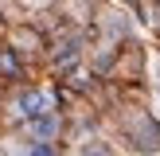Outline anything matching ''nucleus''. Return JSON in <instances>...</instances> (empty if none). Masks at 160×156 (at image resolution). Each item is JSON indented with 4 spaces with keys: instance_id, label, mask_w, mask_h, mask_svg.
Wrapping results in <instances>:
<instances>
[{
    "instance_id": "f03ea898",
    "label": "nucleus",
    "mask_w": 160,
    "mask_h": 156,
    "mask_svg": "<svg viewBox=\"0 0 160 156\" xmlns=\"http://www.w3.org/2000/svg\"><path fill=\"white\" fill-rule=\"evenodd\" d=\"M28 129L35 133L39 140H51L55 133H59V117H55V113H39V117H31V121H28Z\"/></svg>"
},
{
    "instance_id": "20e7f679",
    "label": "nucleus",
    "mask_w": 160,
    "mask_h": 156,
    "mask_svg": "<svg viewBox=\"0 0 160 156\" xmlns=\"http://www.w3.org/2000/svg\"><path fill=\"white\" fill-rule=\"evenodd\" d=\"M82 156H106V152H102V148H86Z\"/></svg>"
},
{
    "instance_id": "7ed1b4c3",
    "label": "nucleus",
    "mask_w": 160,
    "mask_h": 156,
    "mask_svg": "<svg viewBox=\"0 0 160 156\" xmlns=\"http://www.w3.org/2000/svg\"><path fill=\"white\" fill-rule=\"evenodd\" d=\"M20 156H55V152H51V144H47V140H35V144H28Z\"/></svg>"
},
{
    "instance_id": "f257e3e1",
    "label": "nucleus",
    "mask_w": 160,
    "mask_h": 156,
    "mask_svg": "<svg viewBox=\"0 0 160 156\" xmlns=\"http://www.w3.org/2000/svg\"><path fill=\"white\" fill-rule=\"evenodd\" d=\"M16 109H20L28 121L39 117V113H51V94H47V90H23L20 101H16Z\"/></svg>"
}]
</instances>
